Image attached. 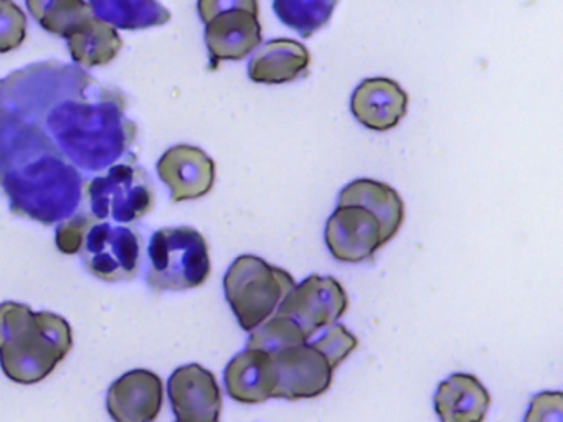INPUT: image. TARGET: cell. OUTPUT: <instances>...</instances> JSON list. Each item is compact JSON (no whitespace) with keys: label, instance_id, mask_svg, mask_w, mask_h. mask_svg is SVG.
<instances>
[{"label":"cell","instance_id":"6da1fadb","mask_svg":"<svg viewBox=\"0 0 563 422\" xmlns=\"http://www.w3.org/2000/svg\"><path fill=\"white\" fill-rule=\"evenodd\" d=\"M74 346L71 326L54 312L0 303V366L12 381L34 385L52 375Z\"/></svg>","mask_w":563,"mask_h":422},{"label":"cell","instance_id":"7a4b0ae2","mask_svg":"<svg viewBox=\"0 0 563 422\" xmlns=\"http://www.w3.org/2000/svg\"><path fill=\"white\" fill-rule=\"evenodd\" d=\"M295 286L288 270L252 254L236 257L223 277L227 300L245 332H253L275 315Z\"/></svg>","mask_w":563,"mask_h":422},{"label":"cell","instance_id":"3957f363","mask_svg":"<svg viewBox=\"0 0 563 422\" xmlns=\"http://www.w3.org/2000/svg\"><path fill=\"white\" fill-rule=\"evenodd\" d=\"M147 284L156 292L196 289L210 277L209 244L190 226L163 227L151 237Z\"/></svg>","mask_w":563,"mask_h":422},{"label":"cell","instance_id":"277c9868","mask_svg":"<svg viewBox=\"0 0 563 422\" xmlns=\"http://www.w3.org/2000/svg\"><path fill=\"white\" fill-rule=\"evenodd\" d=\"M84 198L98 221L133 223L153 210V181L136 165H118L85 184Z\"/></svg>","mask_w":563,"mask_h":422},{"label":"cell","instance_id":"5b68a950","mask_svg":"<svg viewBox=\"0 0 563 422\" xmlns=\"http://www.w3.org/2000/svg\"><path fill=\"white\" fill-rule=\"evenodd\" d=\"M141 251L140 236L131 227L97 221L88 231L80 254L91 276L120 282L136 277Z\"/></svg>","mask_w":563,"mask_h":422},{"label":"cell","instance_id":"8992f818","mask_svg":"<svg viewBox=\"0 0 563 422\" xmlns=\"http://www.w3.org/2000/svg\"><path fill=\"white\" fill-rule=\"evenodd\" d=\"M347 309L344 286L335 277L314 274L289 290L276 313L295 320L309 340L319 330L338 322Z\"/></svg>","mask_w":563,"mask_h":422},{"label":"cell","instance_id":"52a82bcc","mask_svg":"<svg viewBox=\"0 0 563 422\" xmlns=\"http://www.w3.org/2000/svg\"><path fill=\"white\" fill-rule=\"evenodd\" d=\"M269 356L276 371L273 398L289 401L318 398L331 388L334 369L311 343L291 346Z\"/></svg>","mask_w":563,"mask_h":422},{"label":"cell","instance_id":"ba28073f","mask_svg":"<svg viewBox=\"0 0 563 422\" xmlns=\"http://www.w3.org/2000/svg\"><path fill=\"white\" fill-rule=\"evenodd\" d=\"M325 244L335 259L357 264L385 246L380 221L357 204H338L325 223Z\"/></svg>","mask_w":563,"mask_h":422},{"label":"cell","instance_id":"9c48e42d","mask_svg":"<svg viewBox=\"0 0 563 422\" xmlns=\"http://www.w3.org/2000/svg\"><path fill=\"white\" fill-rule=\"evenodd\" d=\"M177 422H219L222 391L212 371L203 366H179L167 382Z\"/></svg>","mask_w":563,"mask_h":422},{"label":"cell","instance_id":"30bf717a","mask_svg":"<svg viewBox=\"0 0 563 422\" xmlns=\"http://www.w3.org/2000/svg\"><path fill=\"white\" fill-rule=\"evenodd\" d=\"M157 175L176 203L197 200L210 193L216 184V162L196 145H174L157 162Z\"/></svg>","mask_w":563,"mask_h":422},{"label":"cell","instance_id":"8fae6325","mask_svg":"<svg viewBox=\"0 0 563 422\" xmlns=\"http://www.w3.org/2000/svg\"><path fill=\"white\" fill-rule=\"evenodd\" d=\"M164 402V385L150 369H131L108 391V412L114 422H154Z\"/></svg>","mask_w":563,"mask_h":422},{"label":"cell","instance_id":"7c38bea8","mask_svg":"<svg viewBox=\"0 0 563 422\" xmlns=\"http://www.w3.org/2000/svg\"><path fill=\"white\" fill-rule=\"evenodd\" d=\"M263 40L260 16L246 10H230L206 23V43L210 68L222 62H240L258 48Z\"/></svg>","mask_w":563,"mask_h":422},{"label":"cell","instance_id":"4fadbf2b","mask_svg":"<svg viewBox=\"0 0 563 422\" xmlns=\"http://www.w3.org/2000/svg\"><path fill=\"white\" fill-rule=\"evenodd\" d=\"M351 111L371 131H391L407 115L408 95L395 79L367 78L355 88Z\"/></svg>","mask_w":563,"mask_h":422},{"label":"cell","instance_id":"5bb4252c","mask_svg":"<svg viewBox=\"0 0 563 422\" xmlns=\"http://www.w3.org/2000/svg\"><path fill=\"white\" fill-rule=\"evenodd\" d=\"M225 386L230 398L242 404L268 401L276 388L272 356L262 349H243L227 365Z\"/></svg>","mask_w":563,"mask_h":422},{"label":"cell","instance_id":"9a60e30c","mask_svg":"<svg viewBox=\"0 0 563 422\" xmlns=\"http://www.w3.org/2000/svg\"><path fill=\"white\" fill-rule=\"evenodd\" d=\"M490 395L474 375L454 373L438 386L434 411L441 422H484Z\"/></svg>","mask_w":563,"mask_h":422},{"label":"cell","instance_id":"2e32d148","mask_svg":"<svg viewBox=\"0 0 563 422\" xmlns=\"http://www.w3.org/2000/svg\"><path fill=\"white\" fill-rule=\"evenodd\" d=\"M311 65L309 49L289 38L269 40L253 55L249 76L260 85H283L301 78Z\"/></svg>","mask_w":563,"mask_h":422},{"label":"cell","instance_id":"e0dca14e","mask_svg":"<svg viewBox=\"0 0 563 422\" xmlns=\"http://www.w3.org/2000/svg\"><path fill=\"white\" fill-rule=\"evenodd\" d=\"M338 204L367 208L380 221L384 243L394 240L405 221V203L390 185L372 178H358L342 188Z\"/></svg>","mask_w":563,"mask_h":422},{"label":"cell","instance_id":"ac0fdd59","mask_svg":"<svg viewBox=\"0 0 563 422\" xmlns=\"http://www.w3.org/2000/svg\"><path fill=\"white\" fill-rule=\"evenodd\" d=\"M71 58L85 68L104 66L117 58L123 40L111 23L93 15L67 36Z\"/></svg>","mask_w":563,"mask_h":422},{"label":"cell","instance_id":"d6986e66","mask_svg":"<svg viewBox=\"0 0 563 422\" xmlns=\"http://www.w3.org/2000/svg\"><path fill=\"white\" fill-rule=\"evenodd\" d=\"M97 16L114 29H146L169 22L170 13L157 0H91Z\"/></svg>","mask_w":563,"mask_h":422},{"label":"cell","instance_id":"ffe728a7","mask_svg":"<svg viewBox=\"0 0 563 422\" xmlns=\"http://www.w3.org/2000/svg\"><path fill=\"white\" fill-rule=\"evenodd\" d=\"M29 12L47 32L67 38L85 20L93 16L87 0H25Z\"/></svg>","mask_w":563,"mask_h":422},{"label":"cell","instance_id":"44dd1931","mask_svg":"<svg viewBox=\"0 0 563 422\" xmlns=\"http://www.w3.org/2000/svg\"><path fill=\"white\" fill-rule=\"evenodd\" d=\"M338 3L339 0H273V9L279 22L309 38L328 25Z\"/></svg>","mask_w":563,"mask_h":422},{"label":"cell","instance_id":"7402d4cb","mask_svg":"<svg viewBox=\"0 0 563 422\" xmlns=\"http://www.w3.org/2000/svg\"><path fill=\"white\" fill-rule=\"evenodd\" d=\"M302 343H308V338L301 326L295 320L275 313L253 330L246 348L262 349L268 355H276L283 349L302 345Z\"/></svg>","mask_w":563,"mask_h":422},{"label":"cell","instance_id":"603a6c76","mask_svg":"<svg viewBox=\"0 0 563 422\" xmlns=\"http://www.w3.org/2000/svg\"><path fill=\"white\" fill-rule=\"evenodd\" d=\"M27 36V15L14 0H0V53L18 49Z\"/></svg>","mask_w":563,"mask_h":422},{"label":"cell","instance_id":"cb8c5ba5","mask_svg":"<svg viewBox=\"0 0 563 422\" xmlns=\"http://www.w3.org/2000/svg\"><path fill=\"white\" fill-rule=\"evenodd\" d=\"M321 355L325 356L332 369L345 362L349 355L358 346L357 336L352 335L341 323H332L328 332L311 343Z\"/></svg>","mask_w":563,"mask_h":422},{"label":"cell","instance_id":"d4e9b609","mask_svg":"<svg viewBox=\"0 0 563 422\" xmlns=\"http://www.w3.org/2000/svg\"><path fill=\"white\" fill-rule=\"evenodd\" d=\"M97 221V218L90 213H77L68 218V220H65L64 223L57 227V236H55V243H57L60 253H80L88 231H90V227L93 226Z\"/></svg>","mask_w":563,"mask_h":422},{"label":"cell","instance_id":"484cf974","mask_svg":"<svg viewBox=\"0 0 563 422\" xmlns=\"http://www.w3.org/2000/svg\"><path fill=\"white\" fill-rule=\"evenodd\" d=\"M523 422H563V395L545 391L530 401Z\"/></svg>","mask_w":563,"mask_h":422},{"label":"cell","instance_id":"4316f807","mask_svg":"<svg viewBox=\"0 0 563 422\" xmlns=\"http://www.w3.org/2000/svg\"><path fill=\"white\" fill-rule=\"evenodd\" d=\"M197 10H199L203 23H209L213 16L230 12V10H246V12L260 16L258 0H199Z\"/></svg>","mask_w":563,"mask_h":422}]
</instances>
